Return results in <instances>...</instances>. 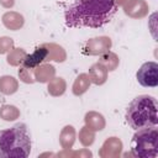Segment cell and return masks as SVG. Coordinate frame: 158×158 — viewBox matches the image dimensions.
Masks as SVG:
<instances>
[{
  "label": "cell",
  "instance_id": "obj_2",
  "mask_svg": "<svg viewBox=\"0 0 158 158\" xmlns=\"http://www.w3.org/2000/svg\"><path fill=\"white\" fill-rule=\"evenodd\" d=\"M31 152V137L25 123L0 130V156L7 158H26Z\"/></svg>",
  "mask_w": 158,
  "mask_h": 158
},
{
  "label": "cell",
  "instance_id": "obj_3",
  "mask_svg": "<svg viewBox=\"0 0 158 158\" xmlns=\"http://www.w3.org/2000/svg\"><path fill=\"white\" fill-rule=\"evenodd\" d=\"M126 122L133 130L153 127L158 123L157 100L151 95H138L127 106Z\"/></svg>",
  "mask_w": 158,
  "mask_h": 158
},
{
  "label": "cell",
  "instance_id": "obj_5",
  "mask_svg": "<svg viewBox=\"0 0 158 158\" xmlns=\"http://www.w3.org/2000/svg\"><path fill=\"white\" fill-rule=\"evenodd\" d=\"M136 78L142 86L156 88L158 85V64L156 62L143 63L138 69Z\"/></svg>",
  "mask_w": 158,
  "mask_h": 158
},
{
  "label": "cell",
  "instance_id": "obj_4",
  "mask_svg": "<svg viewBox=\"0 0 158 158\" xmlns=\"http://www.w3.org/2000/svg\"><path fill=\"white\" fill-rule=\"evenodd\" d=\"M131 152L135 157L154 158L158 154V131L156 126L136 130L131 139Z\"/></svg>",
  "mask_w": 158,
  "mask_h": 158
},
{
  "label": "cell",
  "instance_id": "obj_6",
  "mask_svg": "<svg viewBox=\"0 0 158 158\" xmlns=\"http://www.w3.org/2000/svg\"><path fill=\"white\" fill-rule=\"evenodd\" d=\"M47 56H48V51L44 47H37L33 53L25 57L22 65L27 69H32V68L37 67L38 64H41L43 60H46Z\"/></svg>",
  "mask_w": 158,
  "mask_h": 158
},
{
  "label": "cell",
  "instance_id": "obj_1",
  "mask_svg": "<svg viewBox=\"0 0 158 158\" xmlns=\"http://www.w3.org/2000/svg\"><path fill=\"white\" fill-rule=\"evenodd\" d=\"M118 10L116 0H74L64 11L70 28H99L109 23Z\"/></svg>",
  "mask_w": 158,
  "mask_h": 158
}]
</instances>
